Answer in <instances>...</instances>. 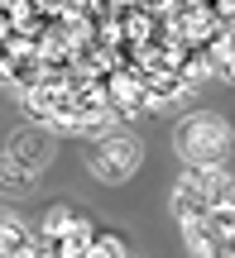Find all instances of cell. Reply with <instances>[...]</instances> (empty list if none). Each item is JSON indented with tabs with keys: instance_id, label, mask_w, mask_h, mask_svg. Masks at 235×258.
Segmentation results:
<instances>
[{
	"instance_id": "1",
	"label": "cell",
	"mask_w": 235,
	"mask_h": 258,
	"mask_svg": "<svg viewBox=\"0 0 235 258\" xmlns=\"http://www.w3.org/2000/svg\"><path fill=\"white\" fill-rule=\"evenodd\" d=\"M173 144H178V153L187 158V163H226L230 129H226V120H216V115H187V120L178 124V134H173Z\"/></svg>"
},
{
	"instance_id": "2",
	"label": "cell",
	"mask_w": 235,
	"mask_h": 258,
	"mask_svg": "<svg viewBox=\"0 0 235 258\" xmlns=\"http://www.w3.org/2000/svg\"><path fill=\"white\" fill-rule=\"evenodd\" d=\"M91 167H96V177H106V182L130 177L134 167H139V144H134V134L106 124L101 134H96V144H91Z\"/></svg>"
},
{
	"instance_id": "3",
	"label": "cell",
	"mask_w": 235,
	"mask_h": 258,
	"mask_svg": "<svg viewBox=\"0 0 235 258\" xmlns=\"http://www.w3.org/2000/svg\"><path fill=\"white\" fill-rule=\"evenodd\" d=\"M101 86H106V105H111L115 115H134V110L149 105V91H144L139 67H115V72L101 77Z\"/></svg>"
},
{
	"instance_id": "4",
	"label": "cell",
	"mask_w": 235,
	"mask_h": 258,
	"mask_svg": "<svg viewBox=\"0 0 235 258\" xmlns=\"http://www.w3.org/2000/svg\"><path fill=\"white\" fill-rule=\"evenodd\" d=\"M182 182L197 186L211 211H230L235 206V177L221 172V163H187V177H182Z\"/></svg>"
},
{
	"instance_id": "5",
	"label": "cell",
	"mask_w": 235,
	"mask_h": 258,
	"mask_svg": "<svg viewBox=\"0 0 235 258\" xmlns=\"http://www.w3.org/2000/svg\"><path fill=\"white\" fill-rule=\"evenodd\" d=\"M139 77H144V91H149V105H168V101H178L182 96V77H178V67H139Z\"/></svg>"
},
{
	"instance_id": "6",
	"label": "cell",
	"mask_w": 235,
	"mask_h": 258,
	"mask_svg": "<svg viewBox=\"0 0 235 258\" xmlns=\"http://www.w3.org/2000/svg\"><path fill=\"white\" fill-rule=\"evenodd\" d=\"M5 77H10V82L19 86V91H29V86H38V82H43V77H48V62H43V57H38V53L10 57V62H5Z\"/></svg>"
},
{
	"instance_id": "7",
	"label": "cell",
	"mask_w": 235,
	"mask_h": 258,
	"mask_svg": "<svg viewBox=\"0 0 235 258\" xmlns=\"http://www.w3.org/2000/svg\"><path fill=\"white\" fill-rule=\"evenodd\" d=\"M0 253H10V258H29V253H34L29 230H24L19 220H10L5 211H0Z\"/></svg>"
},
{
	"instance_id": "8",
	"label": "cell",
	"mask_w": 235,
	"mask_h": 258,
	"mask_svg": "<svg viewBox=\"0 0 235 258\" xmlns=\"http://www.w3.org/2000/svg\"><path fill=\"white\" fill-rule=\"evenodd\" d=\"M91 225H86L82 220V215H77V220H72V230H67V234H58V239H48V244H53V253H67V258H72V253H86V249H91Z\"/></svg>"
},
{
	"instance_id": "9",
	"label": "cell",
	"mask_w": 235,
	"mask_h": 258,
	"mask_svg": "<svg viewBox=\"0 0 235 258\" xmlns=\"http://www.w3.org/2000/svg\"><path fill=\"white\" fill-rule=\"evenodd\" d=\"M0 191H10V196H29V191H34V177H29V167L15 163V158H0Z\"/></svg>"
},
{
	"instance_id": "10",
	"label": "cell",
	"mask_w": 235,
	"mask_h": 258,
	"mask_svg": "<svg viewBox=\"0 0 235 258\" xmlns=\"http://www.w3.org/2000/svg\"><path fill=\"white\" fill-rule=\"evenodd\" d=\"M173 211H178V220L187 225V220H202V215H207L211 206H207V196H202L197 186H187V182H182L178 191H173Z\"/></svg>"
},
{
	"instance_id": "11",
	"label": "cell",
	"mask_w": 235,
	"mask_h": 258,
	"mask_svg": "<svg viewBox=\"0 0 235 258\" xmlns=\"http://www.w3.org/2000/svg\"><path fill=\"white\" fill-rule=\"evenodd\" d=\"M15 163H24L29 172H34L38 163H48V139L34 134V129H29V134H19V144H15Z\"/></svg>"
},
{
	"instance_id": "12",
	"label": "cell",
	"mask_w": 235,
	"mask_h": 258,
	"mask_svg": "<svg viewBox=\"0 0 235 258\" xmlns=\"http://www.w3.org/2000/svg\"><path fill=\"white\" fill-rule=\"evenodd\" d=\"M72 220H77V215L67 211V206H53V211L43 215V234H48V239H58V234H67V230H72Z\"/></svg>"
},
{
	"instance_id": "13",
	"label": "cell",
	"mask_w": 235,
	"mask_h": 258,
	"mask_svg": "<svg viewBox=\"0 0 235 258\" xmlns=\"http://www.w3.org/2000/svg\"><path fill=\"white\" fill-rule=\"evenodd\" d=\"M91 258H115V253H125V239L120 234H91V249H86Z\"/></svg>"
},
{
	"instance_id": "14",
	"label": "cell",
	"mask_w": 235,
	"mask_h": 258,
	"mask_svg": "<svg viewBox=\"0 0 235 258\" xmlns=\"http://www.w3.org/2000/svg\"><path fill=\"white\" fill-rule=\"evenodd\" d=\"M0 72H5V48H0Z\"/></svg>"
},
{
	"instance_id": "15",
	"label": "cell",
	"mask_w": 235,
	"mask_h": 258,
	"mask_svg": "<svg viewBox=\"0 0 235 258\" xmlns=\"http://www.w3.org/2000/svg\"><path fill=\"white\" fill-rule=\"evenodd\" d=\"M120 5H139V0H120Z\"/></svg>"
},
{
	"instance_id": "16",
	"label": "cell",
	"mask_w": 235,
	"mask_h": 258,
	"mask_svg": "<svg viewBox=\"0 0 235 258\" xmlns=\"http://www.w3.org/2000/svg\"><path fill=\"white\" fill-rule=\"evenodd\" d=\"M230 225H235V206H230Z\"/></svg>"
}]
</instances>
